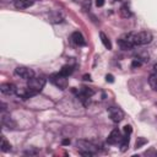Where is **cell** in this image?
Returning a JSON list of instances; mask_svg holds the SVG:
<instances>
[{
    "label": "cell",
    "mask_w": 157,
    "mask_h": 157,
    "mask_svg": "<svg viewBox=\"0 0 157 157\" xmlns=\"http://www.w3.org/2000/svg\"><path fill=\"white\" fill-rule=\"evenodd\" d=\"M130 38H131V42L135 45H146L148 43H151L152 40V34L147 31H142V32H139V33H130Z\"/></svg>",
    "instance_id": "obj_1"
},
{
    "label": "cell",
    "mask_w": 157,
    "mask_h": 157,
    "mask_svg": "<svg viewBox=\"0 0 157 157\" xmlns=\"http://www.w3.org/2000/svg\"><path fill=\"white\" fill-rule=\"evenodd\" d=\"M76 146H77V148L80 150V153H81L82 156H87V157L94 155V153L98 151L97 146H96L94 144L87 141V140H78V141L76 142Z\"/></svg>",
    "instance_id": "obj_2"
},
{
    "label": "cell",
    "mask_w": 157,
    "mask_h": 157,
    "mask_svg": "<svg viewBox=\"0 0 157 157\" xmlns=\"http://www.w3.org/2000/svg\"><path fill=\"white\" fill-rule=\"evenodd\" d=\"M44 85H45V78H44V77L33 76L32 78L27 80V87H28L29 90H32L34 93L40 92V91L43 90Z\"/></svg>",
    "instance_id": "obj_3"
},
{
    "label": "cell",
    "mask_w": 157,
    "mask_h": 157,
    "mask_svg": "<svg viewBox=\"0 0 157 157\" xmlns=\"http://www.w3.org/2000/svg\"><path fill=\"white\" fill-rule=\"evenodd\" d=\"M49 80H50V82H52L54 86H56V87L60 88V90H65V88L67 87V78H66V76L61 75L60 72L53 74V75L49 77Z\"/></svg>",
    "instance_id": "obj_4"
},
{
    "label": "cell",
    "mask_w": 157,
    "mask_h": 157,
    "mask_svg": "<svg viewBox=\"0 0 157 157\" xmlns=\"http://www.w3.org/2000/svg\"><path fill=\"white\" fill-rule=\"evenodd\" d=\"M15 75L21 77V78H25V80H29L34 76V72L32 69L27 67V66H17L15 69Z\"/></svg>",
    "instance_id": "obj_5"
},
{
    "label": "cell",
    "mask_w": 157,
    "mask_h": 157,
    "mask_svg": "<svg viewBox=\"0 0 157 157\" xmlns=\"http://www.w3.org/2000/svg\"><path fill=\"white\" fill-rule=\"evenodd\" d=\"M108 114H109V118L112 119V121H114V123H119L124 119V112L119 107L108 108Z\"/></svg>",
    "instance_id": "obj_6"
},
{
    "label": "cell",
    "mask_w": 157,
    "mask_h": 157,
    "mask_svg": "<svg viewBox=\"0 0 157 157\" xmlns=\"http://www.w3.org/2000/svg\"><path fill=\"white\" fill-rule=\"evenodd\" d=\"M121 139H123L121 132L118 129H113L110 131V134L108 135V137H107V142L109 145H118V144H120Z\"/></svg>",
    "instance_id": "obj_7"
},
{
    "label": "cell",
    "mask_w": 157,
    "mask_h": 157,
    "mask_svg": "<svg viewBox=\"0 0 157 157\" xmlns=\"http://www.w3.org/2000/svg\"><path fill=\"white\" fill-rule=\"evenodd\" d=\"M0 91L1 93L6 94V96H10V94H13V93H17V88L13 83H10V82H5L0 86Z\"/></svg>",
    "instance_id": "obj_8"
},
{
    "label": "cell",
    "mask_w": 157,
    "mask_h": 157,
    "mask_svg": "<svg viewBox=\"0 0 157 157\" xmlns=\"http://www.w3.org/2000/svg\"><path fill=\"white\" fill-rule=\"evenodd\" d=\"M118 43H119V45H120L121 49H131V48L134 47V44H132V42H131V38H130V33L123 36V37L118 40Z\"/></svg>",
    "instance_id": "obj_9"
},
{
    "label": "cell",
    "mask_w": 157,
    "mask_h": 157,
    "mask_svg": "<svg viewBox=\"0 0 157 157\" xmlns=\"http://www.w3.org/2000/svg\"><path fill=\"white\" fill-rule=\"evenodd\" d=\"M71 42L77 45V47H82V45H86V40L83 38V36L80 33V32H74L71 34Z\"/></svg>",
    "instance_id": "obj_10"
},
{
    "label": "cell",
    "mask_w": 157,
    "mask_h": 157,
    "mask_svg": "<svg viewBox=\"0 0 157 157\" xmlns=\"http://www.w3.org/2000/svg\"><path fill=\"white\" fill-rule=\"evenodd\" d=\"M32 4H33L32 0H15V7L20 9V10L27 9V7L32 6Z\"/></svg>",
    "instance_id": "obj_11"
},
{
    "label": "cell",
    "mask_w": 157,
    "mask_h": 157,
    "mask_svg": "<svg viewBox=\"0 0 157 157\" xmlns=\"http://www.w3.org/2000/svg\"><path fill=\"white\" fill-rule=\"evenodd\" d=\"M92 94H93V91L91 88H88V87H82L81 91L78 92V97L81 99H88Z\"/></svg>",
    "instance_id": "obj_12"
},
{
    "label": "cell",
    "mask_w": 157,
    "mask_h": 157,
    "mask_svg": "<svg viewBox=\"0 0 157 157\" xmlns=\"http://www.w3.org/2000/svg\"><path fill=\"white\" fill-rule=\"evenodd\" d=\"M1 123H2V125L7 126L9 129H13V128L16 126L15 121H12V119H11L9 115H5V114L1 115Z\"/></svg>",
    "instance_id": "obj_13"
},
{
    "label": "cell",
    "mask_w": 157,
    "mask_h": 157,
    "mask_svg": "<svg viewBox=\"0 0 157 157\" xmlns=\"http://www.w3.org/2000/svg\"><path fill=\"white\" fill-rule=\"evenodd\" d=\"M17 94H18L20 97H22L23 99H26V98H29V97H32V96H34V94H37V93H34L32 90H29V88L27 87V88H23V90L17 91Z\"/></svg>",
    "instance_id": "obj_14"
},
{
    "label": "cell",
    "mask_w": 157,
    "mask_h": 157,
    "mask_svg": "<svg viewBox=\"0 0 157 157\" xmlns=\"http://www.w3.org/2000/svg\"><path fill=\"white\" fill-rule=\"evenodd\" d=\"M129 141H130V137H129V134H125L124 136H123V139H121V141H120V151L121 152H124V151H126V148H128V146H129Z\"/></svg>",
    "instance_id": "obj_15"
},
{
    "label": "cell",
    "mask_w": 157,
    "mask_h": 157,
    "mask_svg": "<svg viewBox=\"0 0 157 157\" xmlns=\"http://www.w3.org/2000/svg\"><path fill=\"white\" fill-rule=\"evenodd\" d=\"M119 13H120V16L124 17V18H128V17L131 16V12H130V9H129L128 5H123V6L120 7V10H119Z\"/></svg>",
    "instance_id": "obj_16"
},
{
    "label": "cell",
    "mask_w": 157,
    "mask_h": 157,
    "mask_svg": "<svg viewBox=\"0 0 157 157\" xmlns=\"http://www.w3.org/2000/svg\"><path fill=\"white\" fill-rule=\"evenodd\" d=\"M148 83H150V86H151L152 90L157 91V74L150 75V77H148Z\"/></svg>",
    "instance_id": "obj_17"
},
{
    "label": "cell",
    "mask_w": 157,
    "mask_h": 157,
    "mask_svg": "<svg viewBox=\"0 0 157 157\" xmlns=\"http://www.w3.org/2000/svg\"><path fill=\"white\" fill-rule=\"evenodd\" d=\"M99 37H101V40H102V43H103V45L107 48V49H112V44H110V40L108 39V37L103 33V32H101L99 33Z\"/></svg>",
    "instance_id": "obj_18"
},
{
    "label": "cell",
    "mask_w": 157,
    "mask_h": 157,
    "mask_svg": "<svg viewBox=\"0 0 157 157\" xmlns=\"http://www.w3.org/2000/svg\"><path fill=\"white\" fill-rule=\"evenodd\" d=\"M72 71H74V69H72V66H70V65H64V66L60 69V74L64 75V76H66V77H67L69 75H71Z\"/></svg>",
    "instance_id": "obj_19"
},
{
    "label": "cell",
    "mask_w": 157,
    "mask_h": 157,
    "mask_svg": "<svg viewBox=\"0 0 157 157\" xmlns=\"http://www.w3.org/2000/svg\"><path fill=\"white\" fill-rule=\"evenodd\" d=\"M11 150V145L6 141V139L2 136V139H1V151L2 152H9Z\"/></svg>",
    "instance_id": "obj_20"
},
{
    "label": "cell",
    "mask_w": 157,
    "mask_h": 157,
    "mask_svg": "<svg viewBox=\"0 0 157 157\" xmlns=\"http://www.w3.org/2000/svg\"><path fill=\"white\" fill-rule=\"evenodd\" d=\"M147 142V140L146 139H144V137H137V140H136V148H139V147H141L144 144H146Z\"/></svg>",
    "instance_id": "obj_21"
},
{
    "label": "cell",
    "mask_w": 157,
    "mask_h": 157,
    "mask_svg": "<svg viewBox=\"0 0 157 157\" xmlns=\"http://www.w3.org/2000/svg\"><path fill=\"white\" fill-rule=\"evenodd\" d=\"M141 64H142V61H141L139 58H136V59H134V60H132V64H131V66L135 69V67H140V66H141Z\"/></svg>",
    "instance_id": "obj_22"
},
{
    "label": "cell",
    "mask_w": 157,
    "mask_h": 157,
    "mask_svg": "<svg viewBox=\"0 0 157 157\" xmlns=\"http://www.w3.org/2000/svg\"><path fill=\"white\" fill-rule=\"evenodd\" d=\"M131 131H132V129H131L130 125H125V126H124V132H125V134H129V135H130Z\"/></svg>",
    "instance_id": "obj_23"
},
{
    "label": "cell",
    "mask_w": 157,
    "mask_h": 157,
    "mask_svg": "<svg viewBox=\"0 0 157 157\" xmlns=\"http://www.w3.org/2000/svg\"><path fill=\"white\" fill-rule=\"evenodd\" d=\"M104 5V0H96V6L97 7H102Z\"/></svg>",
    "instance_id": "obj_24"
},
{
    "label": "cell",
    "mask_w": 157,
    "mask_h": 157,
    "mask_svg": "<svg viewBox=\"0 0 157 157\" xmlns=\"http://www.w3.org/2000/svg\"><path fill=\"white\" fill-rule=\"evenodd\" d=\"M105 78H107V81H109V82H113V81H114L112 75H107V76H105Z\"/></svg>",
    "instance_id": "obj_25"
},
{
    "label": "cell",
    "mask_w": 157,
    "mask_h": 157,
    "mask_svg": "<svg viewBox=\"0 0 157 157\" xmlns=\"http://www.w3.org/2000/svg\"><path fill=\"white\" fill-rule=\"evenodd\" d=\"M25 153H26V155H36L37 151H29V150H28V151H26Z\"/></svg>",
    "instance_id": "obj_26"
},
{
    "label": "cell",
    "mask_w": 157,
    "mask_h": 157,
    "mask_svg": "<svg viewBox=\"0 0 157 157\" xmlns=\"http://www.w3.org/2000/svg\"><path fill=\"white\" fill-rule=\"evenodd\" d=\"M63 144H64V145H67V144H70V140H64Z\"/></svg>",
    "instance_id": "obj_27"
},
{
    "label": "cell",
    "mask_w": 157,
    "mask_h": 157,
    "mask_svg": "<svg viewBox=\"0 0 157 157\" xmlns=\"http://www.w3.org/2000/svg\"><path fill=\"white\" fill-rule=\"evenodd\" d=\"M83 80H90V75H85L83 76Z\"/></svg>",
    "instance_id": "obj_28"
},
{
    "label": "cell",
    "mask_w": 157,
    "mask_h": 157,
    "mask_svg": "<svg viewBox=\"0 0 157 157\" xmlns=\"http://www.w3.org/2000/svg\"><path fill=\"white\" fill-rule=\"evenodd\" d=\"M153 69H155V71L157 72V64H155V65H153Z\"/></svg>",
    "instance_id": "obj_29"
},
{
    "label": "cell",
    "mask_w": 157,
    "mask_h": 157,
    "mask_svg": "<svg viewBox=\"0 0 157 157\" xmlns=\"http://www.w3.org/2000/svg\"><path fill=\"white\" fill-rule=\"evenodd\" d=\"M2 1H5V2H10V1H15V0H2Z\"/></svg>",
    "instance_id": "obj_30"
},
{
    "label": "cell",
    "mask_w": 157,
    "mask_h": 157,
    "mask_svg": "<svg viewBox=\"0 0 157 157\" xmlns=\"http://www.w3.org/2000/svg\"><path fill=\"white\" fill-rule=\"evenodd\" d=\"M32 1H37V0H32Z\"/></svg>",
    "instance_id": "obj_31"
}]
</instances>
